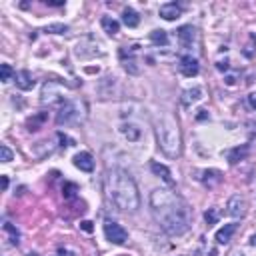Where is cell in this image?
Instances as JSON below:
<instances>
[{"mask_svg": "<svg viewBox=\"0 0 256 256\" xmlns=\"http://www.w3.org/2000/svg\"><path fill=\"white\" fill-rule=\"evenodd\" d=\"M150 208L154 220L166 234L182 236L190 228V210L186 202L168 188H158L150 194Z\"/></svg>", "mask_w": 256, "mask_h": 256, "instance_id": "1", "label": "cell"}, {"mask_svg": "<svg viewBox=\"0 0 256 256\" xmlns=\"http://www.w3.org/2000/svg\"><path fill=\"white\" fill-rule=\"evenodd\" d=\"M106 198L124 212H136L140 208V194L132 176L122 168H110L104 176Z\"/></svg>", "mask_w": 256, "mask_h": 256, "instance_id": "2", "label": "cell"}, {"mask_svg": "<svg viewBox=\"0 0 256 256\" xmlns=\"http://www.w3.org/2000/svg\"><path fill=\"white\" fill-rule=\"evenodd\" d=\"M156 126V138L158 146L168 158H178L182 152V138H180V128L176 118L170 112H162L154 120Z\"/></svg>", "mask_w": 256, "mask_h": 256, "instance_id": "3", "label": "cell"}, {"mask_svg": "<svg viewBox=\"0 0 256 256\" xmlns=\"http://www.w3.org/2000/svg\"><path fill=\"white\" fill-rule=\"evenodd\" d=\"M40 102L44 106H62L66 104V96L62 92V86L58 82H52L48 80L44 86H42V92H40Z\"/></svg>", "mask_w": 256, "mask_h": 256, "instance_id": "4", "label": "cell"}, {"mask_svg": "<svg viewBox=\"0 0 256 256\" xmlns=\"http://www.w3.org/2000/svg\"><path fill=\"white\" fill-rule=\"evenodd\" d=\"M82 118V106L76 102V100H68L66 104H62L60 110H58V116H56V122L62 126L66 124H76L80 122Z\"/></svg>", "mask_w": 256, "mask_h": 256, "instance_id": "5", "label": "cell"}, {"mask_svg": "<svg viewBox=\"0 0 256 256\" xmlns=\"http://www.w3.org/2000/svg\"><path fill=\"white\" fill-rule=\"evenodd\" d=\"M104 236H106V240L112 242V244H124V242L128 240V232L120 226V224H116V222H112V220H106V222H104Z\"/></svg>", "mask_w": 256, "mask_h": 256, "instance_id": "6", "label": "cell"}, {"mask_svg": "<svg viewBox=\"0 0 256 256\" xmlns=\"http://www.w3.org/2000/svg\"><path fill=\"white\" fill-rule=\"evenodd\" d=\"M246 210H248V204H246V198L240 196V194H232L226 202V214L232 216V218H242L246 216Z\"/></svg>", "mask_w": 256, "mask_h": 256, "instance_id": "7", "label": "cell"}, {"mask_svg": "<svg viewBox=\"0 0 256 256\" xmlns=\"http://www.w3.org/2000/svg\"><path fill=\"white\" fill-rule=\"evenodd\" d=\"M180 72L186 76V78H192V76H196L200 72V64L196 58H192V56H182L180 58Z\"/></svg>", "mask_w": 256, "mask_h": 256, "instance_id": "8", "label": "cell"}, {"mask_svg": "<svg viewBox=\"0 0 256 256\" xmlns=\"http://www.w3.org/2000/svg\"><path fill=\"white\" fill-rule=\"evenodd\" d=\"M72 162H74V166H76L78 170H82V172H92V170H94V158H92L90 152H78V154H74Z\"/></svg>", "mask_w": 256, "mask_h": 256, "instance_id": "9", "label": "cell"}, {"mask_svg": "<svg viewBox=\"0 0 256 256\" xmlns=\"http://www.w3.org/2000/svg\"><path fill=\"white\" fill-rule=\"evenodd\" d=\"M202 96H204L202 88H200V86H194V88H188V90H184V92H182V96H180V102H182L184 106H190V104L198 102V100L202 98Z\"/></svg>", "mask_w": 256, "mask_h": 256, "instance_id": "10", "label": "cell"}, {"mask_svg": "<svg viewBox=\"0 0 256 256\" xmlns=\"http://www.w3.org/2000/svg\"><path fill=\"white\" fill-rule=\"evenodd\" d=\"M158 14L162 16L164 20H176V18H180V14H182V8H180L176 2H166V4H162V6H160Z\"/></svg>", "mask_w": 256, "mask_h": 256, "instance_id": "11", "label": "cell"}, {"mask_svg": "<svg viewBox=\"0 0 256 256\" xmlns=\"http://www.w3.org/2000/svg\"><path fill=\"white\" fill-rule=\"evenodd\" d=\"M202 176H198L202 182H204V186H208V188H214L216 184H220L222 182V172L220 170H202L200 172Z\"/></svg>", "mask_w": 256, "mask_h": 256, "instance_id": "12", "label": "cell"}, {"mask_svg": "<svg viewBox=\"0 0 256 256\" xmlns=\"http://www.w3.org/2000/svg\"><path fill=\"white\" fill-rule=\"evenodd\" d=\"M150 170L158 176V178H162L168 186H172L174 184V178H172V172L164 166V164H160V162H150Z\"/></svg>", "mask_w": 256, "mask_h": 256, "instance_id": "13", "label": "cell"}, {"mask_svg": "<svg viewBox=\"0 0 256 256\" xmlns=\"http://www.w3.org/2000/svg\"><path fill=\"white\" fill-rule=\"evenodd\" d=\"M236 228H238V224H224V228H220L218 232H216V242L218 244H228L230 242V238H232V234L236 232Z\"/></svg>", "mask_w": 256, "mask_h": 256, "instance_id": "14", "label": "cell"}, {"mask_svg": "<svg viewBox=\"0 0 256 256\" xmlns=\"http://www.w3.org/2000/svg\"><path fill=\"white\" fill-rule=\"evenodd\" d=\"M14 78H16V86L20 90H30L32 86H34V78H32V74L28 70H18L14 74Z\"/></svg>", "mask_w": 256, "mask_h": 256, "instance_id": "15", "label": "cell"}, {"mask_svg": "<svg viewBox=\"0 0 256 256\" xmlns=\"http://www.w3.org/2000/svg\"><path fill=\"white\" fill-rule=\"evenodd\" d=\"M176 36H178L182 46H190L192 40H194V28L192 26H180L178 32H176Z\"/></svg>", "mask_w": 256, "mask_h": 256, "instance_id": "16", "label": "cell"}, {"mask_svg": "<svg viewBox=\"0 0 256 256\" xmlns=\"http://www.w3.org/2000/svg\"><path fill=\"white\" fill-rule=\"evenodd\" d=\"M122 22H124L128 28H136V26L140 24V16H138V12L132 10V8H124V10H122Z\"/></svg>", "mask_w": 256, "mask_h": 256, "instance_id": "17", "label": "cell"}, {"mask_svg": "<svg viewBox=\"0 0 256 256\" xmlns=\"http://www.w3.org/2000/svg\"><path fill=\"white\" fill-rule=\"evenodd\" d=\"M246 154H248V144L236 146V148H232V150L228 152V162H230V164H236V162H240V160L246 158Z\"/></svg>", "mask_w": 256, "mask_h": 256, "instance_id": "18", "label": "cell"}, {"mask_svg": "<svg viewBox=\"0 0 256 256\" xmlns=\"http://www.w3.org/2000/svg\"><path fill=\"white\" fill-rule=\"evenodd\" d=\"M100 24H102L104 32H106V34H110V36H116V34H118V30H120L118 20H114V18H110V16H104Z\"/></svg>", "mask_w": 256, "mask_h": 256, "instance_id": "19", "label": "cell"}, {"mask_svg": "<svg viewBox=\"0 0 256 256\" xmlns=\"http://www.w3.org/2000/svg\"><path fill=\"white\" fill-rule=\"evenodd\" d=\"M120 130H122V134H124L128 140H130V142H136V140L140 138V130H138L134 124H122Z\"/></svg>", "mask_w": 256, "mask_h": 256, "instance_id": "20", "label": "cell"}, {"mask_svg": "<svg viewBox=\"0 0 256 256\" xmlns=\"http://www.w3.org/2000/svg\"><path fill=\"white\" fill-rule=\"evenodd\" d=\"M150 40H152L156 46H166V44H168L166 30H152V32H150Z\"/></svg>", "mask_w": 256, "mask_h": 256, "instance_id": "21", "label": "cell"}, {"mask_svg": "<svg viewBox=\"0 0 256 256\" xmlns=\"http://www.w3.org/2000/svg\"><path fill=\"white\" fill-rule=\"evenodd\" d=\"M46 112H40V114H36V116H32V118H28V122H26V126H28V130L32 132V130H38V128L44 124V120H46Z\"/></svg>", "mask_w": 256, "mask_h": 256, "instance_id": "22", "label": "cell"}, {"mask_svg": "<svg viewBox=\"0 0 256 256\" xmlns=\"http://www.w3.org/2000/svg\"><path fill=\"white\" fill-rule=\"evenodd\" d=\"M76 192H78V186L74 182H64V186H62V196L64 198H74Z\"/></svg>", "mask_w": 256, "mask_h": 256, "instance_id": "23", "label": "cell"}, {"mask_svg": "<svg viewBox=\"0 0 256 256\" xmlns=\"http://www.w3.org/2000/svg\"><path fill=\"white\" fill-rule=\"evenodd\" d=\"M44 32H48V34H66L68 32V26L66 24H48L46 28H44Z\"/></svg>", "mask_w": 256, "mask_h": 256, "instance_id": "24", "label": "cell"}, {"mask_svg": "<svg viewBox=\"0 0 256 256\" xmlns=\"http://www.w3.org/2000/svg\"><path fill=\"white\" fill-rule=\"evenodd\" d=\"M12 74H14V70H12V66L10 64H0V80L2 82H8L10 78H12Z\"/></svg>", "mask_w": 256, "mask_h": 256, "instance_id": "25", "label": "cell"}, {"mask_svg": "<svg viewBox=\"0 0 256 256\" xmlns=\"http://www.w3.org/2000/svg\"><path fill=\"white\" fill-rule=\"evenodd\" d=\"M204 220H206L208 226H210V224H216L218 222V210L216 208H208L206 214H204Z\"/></svg>", "mask_w": 256, "mask_h": 256, "instance_id": "26", "label": "cell"}, {"mask_svg": "<svg viewBox=\"0 0 256 256\" xmlns=\"http://www.w3.org/2000/svg\"><path fill=\"white\" fill-rule=\"evenodd\" d=\"M4 230L10 234V238H12V244H18V238H20V234H18V230L12 226L10 222H6V224H4Z\"/></svg>", "mask_w": 256, "mask_h": 256, "instance_id": "27", "label": "cell"}, {"mask_svg": "<svg viewBox=\"0 0 256 256\" xmlns=\"http://www.w3.org/2000/svg\"><path fill=\"white\" fill-rule=\"evenodd\" d=\"M0 152H2V162H10V160H12V150L6 146V144H2V146H0Z\"/></svg>", "mask_w": 256, "mask_h": 256, "instance_id": "28", "label": "cell"}, {"mask_svg": "<svg viewBox=\"0 0 256 256\" xmlns=\"http://www.w3.org/2000/svg\"><path fill=\"white\" fill-rule=\"evenodd\" d=\"M80 228H82L84 232H92V230H94V226H92V222H90V220H84V222H80Z\"/></svg>", "mask_w": 256, "mask_h": 256, "instance_id": "29", "label": "cell"}, {"mask_svg": "<svg viewBox=\"0 0 256 256\" xmlns=\"http://www.w3.org/2000/svg\"><path fill=\"white\" fill-rule=\"evenodd\" d=\"M248 104H250L252 110H256V92H250V94H248Z\"/></svg>", "mask_w": 256, "mask_h": 256, "instance_id": "30", "label": "cell"}, {"mask_svg": "<svg viewBox=\"0 0 256 256\" xmlns=\"http://www.w3.org/2000/svg\"><path fill=\"white\" fill-rule=\"evenodd\" d=\"M216 68H218V70H226V68H228V60H224V62L220 60V62L216 64Z\"/></svg>", "mask_w": 256, "mask_h": 256, "instance_id": "31", "label": "cell"}, {"mask_svg": "<svg viewBox=\"0 0 256 256\" xmlns=\"http://www.w3.org/2000/svg\"><path fill=\"white\" fill-rule=\"evenodd\" d=\"M46 4L48 6H62L64 2H62V0H46Z\"/></svg>", "mask_w": 256, "mask_h": 256, "instance_id": "32", "label": "cell"}, {"mask_svg": "<svg viewBox=\"0 0 256 256\" xmlns=\"http://www.w3.org/2000/svg\"><path fill=\"white\" fill-rule=\"evenodd\" d=\"M206 116H208V114H206V110H198V114H196V118H198V120H204Z\"/></svg>", "mask_w": 256, "mask_h": 256, "instance_id": "33", "label": "cell"}, {"mask_svg": "<svg viewBox=\"0 0 256 256\" xmlns=\"http://www.w3.org/2000/svg\"><path fill=\"white\" fill-rule=\"evenodd\" d=\"M8 188V176H2V190Z\"/></svg>", "mask_w": 256, "mask_h": 256, "instance_id": "34", "label": "cell"}, {"mask_svg": "<svg viewBox=\"0 0 256 256\" xmlns=\"http://www.w3.org/2000/svg\"><path fill=\"white\" fill-rule=\"evenodd\" d=\"M250 244H252V246H256V232L250 236Z\"/></svg>", "mask_w": 256, "mask_h": 256, "instance_id": "35", "label": "cell"}]
</instances>
